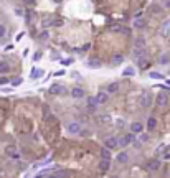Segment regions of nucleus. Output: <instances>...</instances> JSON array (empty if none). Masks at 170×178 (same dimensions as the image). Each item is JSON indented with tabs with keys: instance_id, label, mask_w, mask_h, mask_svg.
<instances>
[{
	"instance_id": "1",
	"label": "nucleus",
	"mask_w": 170,
	"mask_h": 178,
	"mask_svg": "<svg viewBox=\"0 0 170 178\" xmlns=\"http://www.w3.org/2000/svg\"><path fill=\"white\" fill-rule=\"evenodd\" d=\"M139 104L144 107V109H147V107H150L152 106V94H150V91H146V92H142V96H140V99H139Z\"/></svg>"
},
{
	"instance_id": "2",
	"label": "nucleus",
	"mask_w": 170,
	"mask_h": 178,
	"mask_svg": "<svg viewBox=\"0 0 170 178\" xmlns=\"http://www.w3.org/2000/svg\"><path fill=\"white\" fill-rule=\"evenodd\" d=\"M5 153H7V157H10V158H13V160H18L20 158V152L17 150L15 145H7V147H5Z\"/></svg>"
},
{
	"instance_id": "3",
	"label": "nucleus",
	"mask_w": 170,
	"mask_h": 178,
	"mask_svg": "<svg viewBox=\"0 0 170 178\" xmlns=\"http://www.w3.org/2000/svg\"><path fill=\"white\" fill-rule=\"evenodd\" d=\"M66 130H68V134L76 135L81 132V124H78V122H68L66 124Z\"/></svg>"
},
{
	"instance_id": "4",
	"label": "nucleus",
	"mask_w": 170,
	"mask_h": 178,
	"mask_svg": "<svg viewBox=\"0 0 170 178\" xmlns=\"http://www.w3.org/2000/svg\"><path fill=\"white\" fill-rule=\"evenodd\" d=\"M134 140H136V137H134V132H132V134L122 135V137L119 139V145H121V147H126V145H129V144H134Z\"/></svg>"
},
{
	"instance_id": "5",
	"label": "nucleus",
	"mask_w": 170,
	"mask_h": 178,
	"mask_svg": "<svg viewBox=\"0 0 170 178\" xmlns=\"http://www.w3.org/2000/svg\"><path fill=\"white\" fill-rule=\"evenodd\" d=\"M155 104H157V106H160V107L167 106V104H168V96L165 92L157 94V97H155Z\"/></svg>"
},
{
	"instance_id": "6",
	"label": "nucleus",
	"mask_w": 170,
	"mask_h": 178,
	"mask_svg": "<svg viewBox=\"0 0 170 178\" xmlns=\"http://www.w3.org/2000/svg\"><path fill=\"white\" fill-rule=\"evenodd\" d=\"M104 145H106L107 148L114 150V148H117V147H119V139H116V137H109V139H106V140H104Z\"/></svg>"
},
{
	"instance_id": "7",
	"label": "nucleus",
	"mask_w": 170,
	"mask_h": 178,
	"mask_svg": "<svg viewBox=\"0 0 170 178\" xmlns=\"http://www.w3.org/2000/svg\"><path fill=\"white\" fill-rule=\"evenodd\" d=\"M99 170H101L102 173H107L109 170H111V160L102 158L101 162H99Z\"/></svg>"
},
{
	"instance_id": "8",
	"label": "nucleus",
	"mask_w": 170,
	"mask_h": 178,
	"mask_svg": "<svg viewBox=\"0 0 170 178\" xmlns=\"http://www.w3.org/2000/svg\"><path fill=\"white\" fill-rule=\"evenodd\" d=\"M137 66H139V69H149L150 61L146 56H140V58H137Z\"/></svg>"
},
{
	"instance_id": "9",
	"label": "nucleus",
	"mask_w": 170,
	"mask_h": 178,
	"mask_svg": "<svg viewBox=\"0 0 170 178\" xmlns=\"http://www.w3.org/2000/svg\"><path fill=\"white\" fill-rule=\"evenodd\" d=\"M147 170L149 172H157V170H160V162H159V160H150V162L147 163Z\"/></svg>"
},
{
	"instance_id": "10",
	"label": "nucleus",
	"mask_w": 170,
	"mask_h": 178,
	"mask_svg": "<svg viewBox=\"0 0 170 178\" xmlns=\"http://www.w3.org/2000/svg\"><path fill=\"white\" fill-rule=\"evenodd\" d=\"M130 130L134 132V134H140V132L144 130V125H142V122H132V124H130Z\"/></svg>"
},
{
	"instance_id": "11",
	"label": "nucleus",
	"mask_w": 170,
	"mask_h": 178,
	"mask_svg": "<svg viewBox=\"0 0 170 178\" xmlns=\"http://www.w3.org/2000/svg\"><path fill=\"white\" fill-rule=\"evenodd\" d=\"M71 96L76 97V99H81V97L86 96V92H84L83 88H73V89H71Z\"/></svg>"
},
{
	"instance_id": "12",
	"label": "nucleus",
	"mask_w": 170,
	"mask_h": 178,
	"mask_svg": "<svg viewBox=\"0 0 170 178\" xmlns=\"http://www.w3.org/2000/svg\"><path fill=\"white\" fill-rule=\"evenodd\" d=\"M65 86H61V84H53L51 88H50V92L51 94H56V96H58V94H63L65 92Z\"/></svg>"
},
{
	"instance_id": "13",
	"label": "nucleus",
	"mask_w": 170,
	"mask_h": 178,
	"mask_svg": "<svg viewBox=\"0 0 170 178\" xmlns=\"http://www.w3.org/2000/svg\"><path fill=\"white\" fill-rule=\"evenodd\" d=\"M160 33L164 35V36H168V35H170V18H167L164 23H162V30H160Z\"/></svg>"
},
{
	"instance_id": "14",
	"label": "nucleus",
	"mask_w": 170,
	"mask_h": 178,
	"mask_svg": "<svg viewBox=\"0 0 170 178\" xmlns=\"http://www.w3.org/2000/svg\"><path fill=\"white\" fill-rule=\"evenodd\" d=\"M43 74H45V71H43V69L33 68V69H31V74H30V78H31V79H40Z\"/></svg>"
},
{
	"instance_id": "15",
	"label": "nucleus",
	"mask_w": 170,
	"mask_h": 178,
	"mask_svg": "<svg viewBox=\"0 0 170 178\" xmlns=\"http://www.w3.org/2000/svg\"><path fill=\"white\" fill-rule=\"evenodd\" d=\"M122 61H124V55L122 53H116L114 56H112V64H114V66L122 64Z\"/></svg>"
},
{
	"instance_id": "16",
	"label": "nucleus",
	"mask_w": 170,
	"mask_h": 178,
	"mask_svg": "<svg viewBox=\"0 0 170 178\" xmlns=\"http://www.w3.org/2000/svg\"><path fill=\"white\" fill-rule=\"evenodd\" d=\"M88 66H89L91 69H98V68H101V59H98V58L89 59V61H88Z\"/></svg>"
},
{
	"instance_id": "17",
	"label": "nucleus",
	"mask_w": 170,
	"mask_h": 178,
	"mask_svg": "<svg viewBox=\"0 0 170 178\" xmlns=\"http://www.w3.org/2000/svg\"><path fill=\"white\" fill-rule=\"evenodd\" d=\"M116 158H117L119 163H127V162H129V153H127V152H121Z\"/></svg>"
},
{
	"instance_id": "18",
	"label": "nucleus",
	"mask_w": 170,
	"mask_h": 178,
	"mask_svg": "<svg viewBox=\"0 0 170 178\" xmlns=\"http://www.w3.org/2000/svg\"><path fill=\"white\" fill-rule=\"evenodd\" d=\"M96 97H98V102L99 104H106V102H107V99H109L107 92H98Z\"/></svg>"
},
{
	"instance_id": "19",
	"label": "nucleus",
	"mask_w": 170,
	"mask_h": 178,
	"mask_svg": "<svg viewBox=\"0 0 170 178\" xmlns=\"http://www.w3.org/2000/svg\"><path fill=\"white\" fill-rule=\"evenodd\" d=\"M155 127H157V119H155V117H149L147 119V129H149V130H155Z\"/></svg>"
},
{
	"instance_id": "20",
	"label": "nucleus",
	"mask_w": 170,
	"mask_h": 178,
	"mask_svg": "<svg viewBox=\"0 0 170 178\" xmlns=\"http://www.w3.org/2000/svg\"><path fill=\"white\" fill-rule=\"evenodd\" d=\"M86 104H88V106H89V107H96L98 106V97L96 96H89V97H88V99H86Z\"/></svg>"
},
{
	"instance_id": "21",
	"label": "nucleus",
	"mask_w": 170,
	"mask_h": 178,
	"mask_svg": "<svg viewBox=\"0 0 170 178\" xmlns=\"http://www.w3.org/2000/svg\"><path fill=\"white\" fill-rule=\"evenodd\" d=\"M119 91V83H111V84L107 86V92L109 94H114Z\"/></svg>"
},
{
	"instance_id": "22",
	"label": "nucleus",
	"mask_w": 170,
	"mask_h": 178,
	"mask_svg": "<svg viewBox=\"0 0 170 178\" xmlns=\"http://www.w3.org/2000/svg\"><path fill=\"white\" fill-rule=\"evenodd\" d=\"M144 55H146V48H140V46L134 48V56L136 58H140V56H144Z\"/></svg>"
},
{
	"instance_id": "23",
	"label": "nucleus",
	"mask_w": 170,
	"mask_h": 178,
	"mask_svg": "<svg viewBox=\"0 0 170 178\" xmlns=\"http://www.w3.org/2000/svg\"><path fill=\"white\" fill-rule=\"evenodd\" d=\"M10 71V66H8V63H5V61H0V74H5V73H8Z\"/></svg>"
},
{
	"instance_id": "24",
	"label": "nucleus",
	"mask_w": 170,
	"mask_h": 178,
	"mask_svg": "<svg viewBox=\"0 0 170 178\" xmlns=\"http://www.w3.org/2000/svg\"><path fill=\"white\" fill-rule=\"evenodd\" d=\"M101 157H102V158H107V160H111V148L104 147V148L101 150Z\"/></svg>"
},
{
	"instance_id": "25",
	"label": "nucleus",
	"mask_w": 170,
	"mask_h": 178,
	"mask_svg": "<svg viewBox=\"0 0 170 178\" xmlns=\"http://www.w3.org/2000/svg\"><path fill=\"white\" fill-rule=\"evenodd\" d=\"M109 31H112V33H119V31H124L122 25H117V23H114V25L109 27Z\"/></svg>"
},
{
	"instance_id": "26",
	"label": "nucleus",
	"mask_w": 170,
	"mask_h": 178,
	"mask_svg": "<svg viewBox=\"0 0 170 178\" xmlns=\"http://www.w3.org/2000/svg\"><path fill=\"white\" fill-rule=\"evenodd\" d=\"M55 25V18H51V17H47V18L43 20V28H48V27Z\"/></svg>"
},
{
	"instance_id": "27",
	"label": "nucleus",
	"mask_w": 170,
	"mask_h": 178,
	"mask_svg": "<svg viewBox=\"0 0 170 178\" xmlns=\"http://www.w3.org/2000/svg\"><path fill=\"white\" fill-rule=\"evenodd\" d=\"M134 27H136V28H144V27H146V22H144L142 18H139V17H137V18L134 20Z\"/></svg>"
},
{
	"instance_id": "28",
	"label": "nucleus",
	"mask_w": 170,
	"mask_h": 178,
	"mask_svg": "<svg viewBox=\"0 0 170 178\" xmlns=\"http://www.w3.org/2000/svg\"><path fill=\"white\" fill-rule=\"evenodd\" d=\"M134 45H136V46L144 48V46H146V40H144L142 36H137V38H136V41H134Z\"/></svg>"
},
{
	"instance_id": "29",
	"label": "nucleus",
	"mask_w": 170,
	"mask_h": 178,
	"mask_svg": "<svg viewBox=\"0 0 170 178\" xmlns=\"http://www.w3.org/2000/svg\"><path fill=\"white\" fill-rule=\"evenodd\" d=\"M149 78H152V79H164V76H162L160 73H155V71H152L150 74H149Z\"/></svg>"
},
{
	"instance_id": "30",
	"label": "nucleus",
	"mask_w": 170,
	"mask_h": 178,
	"mask_svg": "<svg viewBox=\"0 0 170 178\" xmlns=\"http://www.w3.org/2000/svg\"><path fill=\"white\" fill-rule=\"evenodd\" d=\"M132 74H134V69L132 68H126L122 71V76H132Z\"/></svg>"
},
{
	"instance_id": "31",
	"label": "nucleus",
	"mask_w": 170,
	"mask_h": 178,
	"mask_svg": "<svg viewBox=\"0 0 170 178\" xmlns=\"http://www.w3.org/2000/svg\"><path fill=\"white\" fill-rule=\"evenodd\" d=\"M168 61H170V56H168V55H164V56H160V63H162V64H167Z\"/></svg>"
},
{
	"instance_id": "32",
	"label": "nucleus",
	"mask_w": 170,
	"mask_h": 178,
	"mask_svg": "<svg viewBox=\"0 0 170 178\" xmlns=\"http://www.w3.org/2000/svg\"><path fill=\"white\" fill-rule=\"evenodd\" d=\"M68 172H55V176H68Z\"/></svg>"
},
{
	"instance_id": "33",
	"label": "nucleus",
	"mask_w": 170,
	"mask_h": 178,
	"mask_svg": "<svg viewBox=\"0 0 170 178\" xmlns=\"http://www.w3.org/2000/svg\"><path fill=\"white\" fill-rule=\"evenodd\" d=\"M40 40H48V31H41V35H40Z\"/></svg>"
},
{
	"instance_id": "34",
	"label": "nucleus",
	"mask_w": 170,
	"mask_h": 178,
	"mask_svg": "<svg viewBox=\"0 0 170 178\" xmlns=\"http://www.w3.org/2000/svg\"><path fill=\"white\" fill-rule=\"evenodd\" d=\"M71 63H73V58H69V59H63L61 64L63 66H68V64H71Z\"/></svg>"
},
{
	"instance_id": "35",
	"label": "nucleus",
	"mask_w": 170,
	"mask_h": 178,
	"mask_svg": "<svg viewBox=\"0 0 170 178\" xmlns=\"http://www.w3.org/2000/svg\"><path fill=\"white\" fill-rule=\"evenodd\" d=\"M22 83H23V79H13V81H12V84H13V86H20Z\"/></svg>"
},
{
	"instance_id": "36",
	"label": "nucleus",
	"mask_w": 170,
	"mask_h": 178,
	"mask_svg": "<svg viewBox=\"0 0 170 178\" xmlns=\"http://www.w3.org/2000/svg\"><path fill=\"white\" fill-rule=\"evenodd\" d=\"M5 31H7V30H5V27H3V25H0V38H2L3 35H5Z\"/></svg>"
},
{
	"instance_id": "37",
	"label": "nucleus",
	"mask_w": 170,
	"mask_h": 178,
	"mask_svg": "<svg viewBox=\"0 0 170 178\" xmlns=\"http://www.w3.org/2000/svg\"><path fill=\"white\" fill-rule=\"evenodd\" d=\"M15 13H17L18 17H23V10H22V8H17V10H15Z\"/></svg>"
},
{
	"instance_id": "38",
	"label": "nucleus",
	"mask_w": 170,
	"mask_h": 178,
	"mask_svg": "<svg viewBox=\"0 0 170 178\" xmlns=\"http://www.w3.org/2000/svg\"><path fill=\"white\" fill-rule=\"evenodd\" d=\"M134 147H136V148H140V142L134 140Z\"/></svg>"
},
{
	"instance_id": "39",
	"label": "nucleus",
	"mask_w": 170,
	"mask_h": 178,
	"mask_svg": "<svg viewBox=\"0 0 170 178\" xmlns=\"http://www.w3.org/2000/svg\"><path fill=\"white\" fill-rule=\"evenodd\" d=\"M5 83H8V79H7V78H3V79H0V84H5Z\"/></svg>"
},
{
	"instance_id": "40",
	"label": "nucleus",
	"mask_w": 170,
	"mask_h": 178,
	"mask_svg": "<svg viewBox=\"0 0 170 178\" xmlns=\"http://www.w3.org/2000/svg\"><path fill=\"white\" fill-rule=\"evenodd\" d=\"M25 2H27V3H35L37 0H25Z\"/></svg>"
},
{
	"instance_id": "41",
	"label": "nucleus",
	"mask_w": 170,
	"mask_h": 178,
	"mask_svg": "<svg viewBox=\"0 0 170 178\" xmlns=\"http://www.w3.org/2000/svg\"><path fill=\"white\" fill-rule=\"evenodd\" d=\"M53 2H55V3H59V2H61V0H53Z\"/></svg>"
},
{
	"instance_id": "42",
	"label": "nucleus",
	"mask_w": 170,
	"mask_h": 178,
	"mask_svg": "<svg viewBox=\"0 0 170 178\" xmlns=\"http://www.w3.org/2000/svg\"><path fill=\"white\" fill-rule=\"evenodd\" d=\"M167 7H168V8H170V0H168V2H167Z\"/></svg>"
},
{
	"instance_id": "43",
	"label": "nucleus",
	"mask_w": 170,
	"mask_h": 178,
	"mask_svg": "<svg viewBox=\"0 0 170 178\" xmlns=\"http://www.w3.org/2000/svg\"><path fill=\"white\" fill-rule=\"evenodd\" d=\"M164 2H168V0H164Z\"/></svg>"
}]
</instances>
